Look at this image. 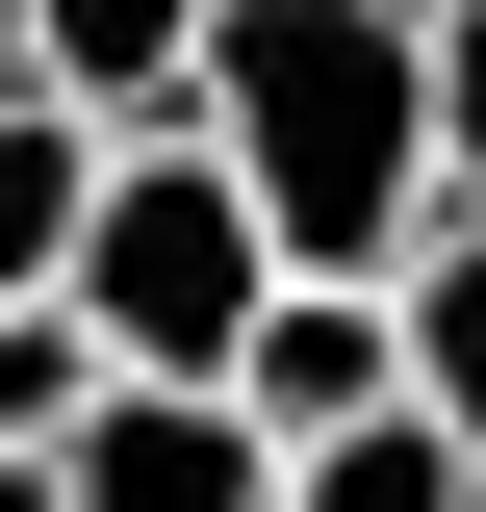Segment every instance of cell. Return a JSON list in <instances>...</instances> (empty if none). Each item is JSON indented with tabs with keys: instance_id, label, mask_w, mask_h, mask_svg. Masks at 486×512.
Returning a JSON list of instances; mask_svg holds the SVG:
<instances>
[{
	"instance_id": "cell-3",
	"label": "cell",
	"mask_w": 486,
	"mask_h": 512,
	"mask_svg": "<svg viewBox=\"0 0 486 512\" xmlns=\"http://www.w3.org/2000/svg\"><path fill=\"white\" fill-rule=\"evenodd\" d=\"M231 410L256 436H384V410H410V282H282V308H256V359H231Z\"/></svg>"
},
{
	"instance_id": "cell-5",
	"label": "cell",
	"mask_w": 486,
	"mask_h": 512,
	"mask_svg": "<svg viewBox=\"0 0 486 512\" xmlns=\"http://www.w3.org/2000/svg\"><path fill=\"white\" fill-rule=\"evenodd\" d=\"M103 180H128V128L103 103H0V308H77V231H103Z\"/></svg>"
},
{
	"instance_id": "cell-8",
	"label": "cell",
	"mask_w": 486,
	"mask_h": 512,
	"mask_svg": "<svg viewBox=\"0 0 486 512\" xmlns=\"http://www.w3.org/2000/svg\"><path fill=\"white\" fill-rule=\"evenodd\" d=\"M103 333H77V308H0V461H77V436H103Z\"/></svg>"
},
{
	"instance_id": "cell-12",
	"label": "cell",
	"mask_w": 486,
	"mask_h": 512,
	"mask_svg": "<svg viewBox=\"0 0 486 512\" xmlns=\"http://www.w3.org/2000/svg\"><path fill=\"white\" fill-rule=\"evenodd\" d=\"M0 103H26V0H0Z\"/></svg>"
},
{
	"instance_id": "cell-7",
	"label": "cell",
	"mask_w": 486,
	"mask_h": 512,
	"mask_svg": "<svg viewBox=\"0 0 486 512\" xmlns=\"http://www.w3.org/2000/svg\"><path fill=\"white\" fill-rule=\"evenodd\" d=\"M282 512H486V461L435 436V410H384V436H307V461H282Z\"/></svg>"
},
{
	"instance_id": "cell-2",
	"label": "cell",
	"mask_w": 486,
	"mask_h": 512,
	"mask_svg": "<svg viewBox=\"0 0 486 512\" xmlns=\"http://www.w3.org/2000/svg\"><path fill=\"white\" fill-rule=\"evenodd\" d=\"M256 308H282V231H256V180L205 154V128H128L103 231H77V333H103L128 384H231Z\"/></svg>"
},
{
	"instance_id": "cell-13",
	"label": "cell",
	"mask_w": 486,
	"mask_h": 512,
	"mask_svg": "<svg viewBox=\"0 0 486 512\" xmlns=\"http://www.w3.org/2000/svg\"><path fill=\"white\" fill-rule=\"evenodd\" d=\"M410 26H461V0H410Z\"/></svg>"
},
{
	"instance_id": "cell-9",
	"label": "cell",
	"mask_w": 486,
	"mask_h": 512,
	"mask_svg": "<svg viewBox=\"0 0 486 512\" xmlns=\"http://www.w3.org/2000/svg\"><path fill=\"white\" fill-rule=\"evenodd\" d=\"M410 410L486 461V231H435V256H410Z\"/></svg>"
},
{
	"instance_id": "cell-1",
	"label": "cell",
	"mask_w": 486,
	"mask_h": 512,
	"mask_svg": "<svg viewBox=\"0 0 486 512\" xmlns=\"http://www.w3.org/2000/svg\"><path fill=\"white\" fill-rule=\"evenodd\" d=\"M205 154L256 180L282 282H410V256L461 231L435 26H410V0H231V26H205Z\"/></svg>"
},
{
	"instance_id": "cell-4",
	"label": "cell",
	"mask_w": 486,
	"mask_h": 512,
	"mask_svg": "<svg viewBox=\"0 0 486 512\" xmlns=\"http://www.w3.org/2000/svg\"><path fill=\"white\" fill-rule=\"evenodd\" d=\"M77 512H282V436H256L231 384H103V436H77Z\"/></svg>"
},
{
	"instance_id": "cell-6",
	"label": "cell",
	"mask_w": 486,
	"mask_h": 512,
	"mask_svg": "<svg viewBox=\"0 0 486 512\" xmlns=\"http://www.w3.org/2000/svg\"><path fill=\"white\" fill-rule=\"evenodd\" d=\"M205 26L231 0H26V77L103 103V128H205Z\"/></svg>"
},
{
	"instance_id": "cell-10",
	"label": "cell",
	"mask_w": 486,
	"mask_h": 512,
	"mask_svg": "<svg viewBox=\"0 0 486 512\" xmlns=\"http://www.w3.org/2000/svg\"><path fill=\"white\" fill-rule=\"evenodd\" d=\"M435 154H461V231H486V0L435 26Z\"/></svg>"
},
{
	"instance_id": "cell-11",
	"label": "cell",
	"mask_w": 486,
	"mask_h": 512,
	"mask_svg": "<svg viewBox=\"0 0 486 512\" xmlns=\"http://www.w3.org/2000/svg\"><path fill=\"white\" fill-rule=\"evenodd\" d=\"M0 512H77V461H0Z\"/></svg>"
}]
</instances>
